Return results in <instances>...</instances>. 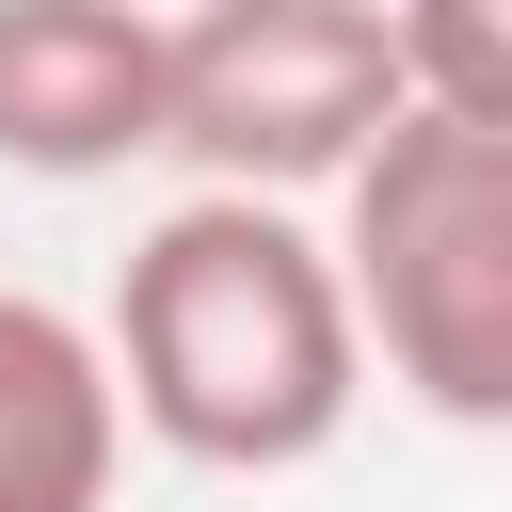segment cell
I'll return each mask as SVG.
<instances>
[{
    "label": "cell",
    "mask_w": 512,
    "mask_h": 512,
    "mask_svg": "<svg viewBox=\"0 0 512 512\" xmlns=\"http://www.w3.org/2000/svg\"><path fill=\"white\" fill-rule=\"evenodd\" d=\"M112 400L128 432H160L176 464L208 480H288L352 432L368 400V352H352V304H336V256L304 208L272 192H176L128 272H112Z\"/></svg>",
    "instance_id": "obj_1"
},
{
    "label": "cell",
    "mask_w": 512,
    "mask_h": 512,
    "mask_svg": "<svg viewBox=\"0 0 512 512\" xmlns=\"http://www.w3.org/2000/svg\"><path fill=\"white\" fill-rule=\"evenodd\" d=\"M320 256H336L352 352L416 416H448V432L512 416V128L384 112V144L336 176Z\"/></svg>",
    "instance_id": "obj_2"
},
{
    "label": "cell",
    "mask_w": 512,
    "mask_h": 512,
    "mask_svg": "<svg viewBox=\"0 0 512 512\" xmlns=\"http://www.w3.org/2000/svg\"><path fill=\"white\" fill-rule=\"evenodd\" d=\"M400 112L384 0H176L160 16V160L208 192H336Z\"/></svg>",
    "instance_id": "obj_3"
},
{
    "label": "cell",
    "mask_w": 512,
    "mask_h": 512,
    "mask_svg": "<svg viewBox=\"0 0 512 512\" xmlns=\"http://www.w3.org/2000/svg\"><path fill=\"white\" fill-rule=\"evenodd\" d=\"M0 160L16 176L160 160V16L144 0H0Z\"/></svg>",
    "instance_id": "obj_4"
},
{
    "label": "cell",
    "mask_w": 512,
    "mask_h": 512,
    "mask_svg": "<svg viewBox=\"0 0 512 512\" xmlns=\"http://www.w3.org/2000/svg\"><path fill=\"white\" fill-rule=\"evenodd\" d=\"M112 464H128V400L96 320L0 288V512H112Z\"/></svg>",
    "instance_id": "obj_5"
},
{
    "label": "cell",
    "mask_w": 512,
    "mask_h": 512,
    "mask_svg": "<svg viewBox=\"0 0 512 512\" xmlns=\"http://www.w3.org/2000/svg\"><path fill=\"white\" fill-rule=\"evenodd\" d=\"M384 48H400V112L512 128V0H384Z\"/></svg>",
    "instance_id": "obj_6"
},
{
    "label": "cell",
    "mask_w": 512,
    "mask_h": 512,
    "mask_svg": "<svg viewBox=\"0 0 512 512\" xmlns=\"http://www.w3.org/2000/svg\"><path fill=\"white\" fill-rule=\"evenodd\" d=\"M144 16H176V0H144Z\"/></svg>",
    "instance_id": "obj_7"
}]
</instances>
